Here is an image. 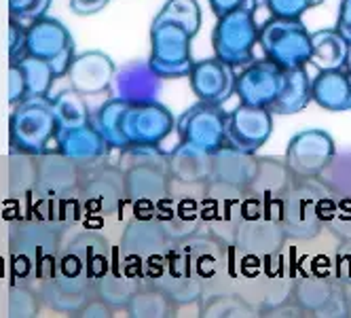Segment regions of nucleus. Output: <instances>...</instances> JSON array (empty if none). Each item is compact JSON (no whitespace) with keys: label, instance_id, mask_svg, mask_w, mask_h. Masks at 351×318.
Returning <instances> with one entry per match:
<instances>
[{"label":"nucleus","instance_id":"1","mask_svg":"<svg viewBox=\"0 0 351 318\" xmlns=\"http://www.w3.org/2000/svg\"><path fill=\"white\" fill-rule=\"evenodd\" d=\"M119 168L123 172L125 200L159 204L169 198L171 174L167 153L161 146H125Z\"/></svg>","mask_w":351,"mask_h":318},{"label":"nucleus","instance_id":"2","mask_svg":"<svg viewBox=\"0 0 351 318\" xmlns=\"http://www.w3.org/2000/svg\"><path fill=\"white\" fill-rule=\"evenodd\" d=\"M335 202L337 195L319 179H294L280 202L286 238H315L322 231Z\"/></svg>","mask_w":351,"mask_h":318},{"label":"nucleus","instance_id":"3","mask_svg":"<svg viewBox=\"0 0 351 318\" xmlns=\"http://www.w3.org/2000/svg\"><path fill=\"white\" fill-rule=\"evenodd\" d=\"M286 240L280 202L263 204L241 198L239 214L233 227V242L243 255L254 259H271L280 255Z\"/></svg>","mask_w":351,"mask_h":318},{"label":"nucleus","instance_id":"4","mask_svg":"<svg viewBox=\"0 0 351 318\" xmlns=\"http://www.w3.org/2000/svg\"><path fill=\"white\" fill-rule=\"evenodd\" d=\"M60 121L51 98H26L15 104L9 119L11 149L17 153L40 155L58 140Z\"/></svg>","mask_w":351,"mask_h":318},{"label":"nucleus","instance_id":"5","mask_svg":"<svg viewBox=\"0 0 351 318\" xmlns=\"http://www.w3.org/2000/svg\"><path fill=\"white\" fill-rule=\"evenodd\" d=\"M193 34L180 23L155 17L150 26V58L148 66L163 79H182L195 64L193 60Z\"/></svg>","mask_w":351,"mask_h":318},{"label":"nucleus","instance_id":"6","mask_svg":"<svg viewBox=\"0 0 351 318\" xmlns=\"http://www.w3.org/2000/svg\"><path fill=\"white\" fill-rule=\"evenodd\" d=\"M258 45L280 68H305L311 60V32L300 19L269 17L258 28Z\"/></svg>","mask_w":351,"mask_h":318},{"label":"nucleus","instance_id":"7","mask_svg":"<svg viewBox=\"0 0 351 318\" xmlns=\"http://www.w3.org/2000/svg\"><path fill=\"white\" fill-rule=\"evenodd\" d=\"M258 23L254 13L235 11L218 17L212 32L214 58L231 68H243L254 62V47L258 45Z\"/></svg>","mask_w":351,"mask_h":318},{"label":"nucleus","instance_id":"8","mask_svg":"<svg viewBox=\"0 0 351 318\" xmlns=\"http://www.w3.org/2000/svg\"><path fill=\"white\" fill-rule=\"evenodd\" d=\"M26 56L38 58L51 64L56 79L68 75L74 60V41L70 30L56 17H40L30 21L26 34Z\"/></svg>","mask_w":351,"mask_h":318},{"label":"nucleus","instance_id":"9","mask_svg":"<svg viewBox=\"0 0 351 318\" xmlns=\"http://www.w3.org/2000/svg\"><path fill=\"white\" fill-rule=\"evenodd\" d=\"M79 198L91 212H112L125 200L123 172L106 157L79 166Z\"/></svg>","mask_w":351,"mask_h":318},{"label":"nucleus","instance_id":"10","mask_svg":"<svg viewBox=\"0 0 351 318\" xmlns=\"http://www.w3.org/2000/svg\"><path fill=\"white\" fill-rule=\"evenodd\" d=\"M227 115L218 104L197 102L176 119V132L182 142L216 153L227 144Z\"/></svg>","mask_w":351,"mask_h":318},{"label":"nucleus","instance_id":"11","mask_svg":"<svg viewBox=\"0 0 351 318\" xmlns=\"http://www.w3.org/2000/svg\"><path fill=\"white\" fill-rule=\"evenodd\" d=\"M121 130L128 146H159L176 130V117L159 100L125 104Z\"/></svg>","mask_w":351,"mask_h":318},{"label":"nucleus","instance_id":"12","mask_svg":"<svg viewBox=\"0 0 351 318\" xmlns=\"http://www.w3.org/2000/svg\"><path fill=\"white\" fill-rule=\"evenodd\" d=\"M335 155L337 144L328 132L303 130L290 138L284 161L294 179H317Z\"/></svg>","mask_w":351,"mask_h":318},{"label":"nucleus","instance_id":"13","mask_svg":"<svg viewBox=\"0 0 351 318\" xmlns=\"http://www.w3.org/2000/svg\"><path fill=\"white\" fill-rule=\"evenodd\" d=\"M256 155L243 153L231 144H224L222 149L212 153L210 179L206 187L210 191H218L222 198H243V193L254 177Z\"/></svg>","mask_w":351,"mask_h":318},{"label":"nucleus","instance_id":"14","mask_svg":"<svg viewBox=\"0 0 351 318\" xmlns=\"http://www.w3.org/2000/svg\"><path fill=\"white\" fill-rule=\"evenodd\" d=\"M273 134V115L269 109L239 104L227 115V144L256 155Z\"/></svg>","mask_w":351,"mask_h":318},{"label":"nucleus","instance_id":"15","mask_svg":"<svg viewBox=\"0 0 351 318\" xmlns=\"http://www.w3.org/2000/svg\"><path fill=\"white\" fill-rule=\"evenodd\" d=\"M282 85L284 68L263 58L243 66L235 79V93L239 95L241 104L269 109L275 102V98L280 95Z\"/></svg>","mask_w":351,"mask_h":318},{"label":"nucleus","instance_id":"16","mask_svg":"<svg viewBox=\"0 0 351 318\" xmlns=\"http://www.w3.org/2000/svg\"><path fill=\"white\" fill-rule=\"evenodd\" d=\"M34 191L43 200H68L79 193V166L58 149L36 155Z\"/></svg>","mask_w":351,"mask_h":318},{"label":"nucleus","instance_id":"17","mask_svg":"<svg viewBox=\"0 0 351 318\" xmlns=\"http://www.w3.org/2000/svg\"><path fill=\"white\" fill-rule=\"evenodd\" d=\"M123 257L138 263H161L169 255V234L157 218H136L123 234Z\"/></svg>","mask_w":351,"mask_h":318},{"label":"nucleus","instance_id":"18","mask_svg":"<svg viewBox=\"0 0 351 318\" xmlns=\"http://www.w3.org/2000/svg\"><path fill=\"white\" fill-rule=\"evenodd\" d=\"M235 70L218 58H206L193 64L189 83L199 102L222 106L235 93Z\"/></svg>","mask_w":351,"mask_h":318},{"label":"nucleus","instance_id":"19","mask_svg":"<svg viewBox=\"0 0 351 318\" xmlns=\"http://www.w3.org/2000/svg\"><path fill=\"white\" fill-rule=\"evenodd\" d=\"M117 72L114 62L104 52H83L77 54L70 64L68 79L74 91L81 95H97L110 89Z\"/></svg>","mask_w":351,"mask_h":318},{"label":"nucleus","instance_id":"20","mask_svg":"<svg viewBox=\"0 0 351 318\" xmlns=\"http://www.w3.org/2000/svg\"><path fill=\"white\" fill-rule=\"evenodd\" d=\"M110 89L114 98L128 104L155 102L161 93V79L150 70L148 62H132L117 68Z\"/></svg>","mask_w":351,"mask_h":318},{"label":"nucleus","instance_id":"21","mask_svg":"<svg viewBox=\"0 0 351 318\" xmlns=\"http://www.w3.org/2000/svg\"><path fill=\"white\" fill-rule=\"evenodd\" d=\"M294 177L288 170L284 159L278 157H258L256 155V170L250 181L243 198L256 200L263 204H275L282 202L284 193L292 185Z\"/></svg>","mask_w":351,"mask_h":318},{"label":"nucleus","instance_id":"22","mask_svg":"<svg viewBox=\"0 0 351 318\" xmlns=\"http://www.w3.org/2000/svg\"><path fill=\"white\" fill-rule=\"evenodd\" d=\"M56 144H58V151L66 155L68 159H72L77 166L97 161L106 157V153L110 151L108 142L93 128V124L60 130Z\"/></svg>","mask_w":351,"mask_h":318},{"label":"nucleus","instance_id":"23","mask_svg":"<svg viewBox=\"0 0 351 318\" xmlns=\"http://www.w3.org/2000/svg\"><path fill=\"white\" fill-rule=\"evenodd\" d=\"M311 100L330 113L351 111V70L349 66L337 70H322L311 79Z\"/></svg>","mask_w":351,"mask_h":318},{"label":"nucleus","instance_id":"24","mask_svg":"<svg viewBox=\"0 0 351 318\" xmlns=\"http://www.w3.org/2000/svg\"><path fill=\"white\" fill-rule=\"evenodd\" d=\"M167 163L171 181L182 185H206L210 179L212 153L180 140V144L167 153Z\"/></svg>","mask_w":351,"mask_h":318},{"label":"nucleus","instance_id":"25","mask_svg":"<svg viewBox=\"0 0 351 318\" xmlns=\"http://www.w3.org/2000/svg\"><path fill=\"white\" fill-rule=\"evenodd\" d=\"M311 77L305 68H284V85L269 106L271 115H296L311 104Z\"/></svg>","mask_w":351,"mask_h":318},{"label":"nucleus","instance_id":"26","mask_svg":"<svg viewBox=\"0 0 351 318\" xmlns=\"http://www.w3.org/2000/svg\"><path fill=\"white\" fill-rule=\"evenodd\" d=\"M339 280L322 276V274H307L300 276L292 284V304L303 312V314H313L319 316L326 304L330 302L332 293L337 291Z\"/></svg>","mask_w":351,"mask_h":318},{"label":"nucleus","instance_id":"27","mask_svg":"<svg viewBox=\"0 0 351 318\" xmlns=\"http://www.w3.org/2000/svg\"><path fill=\"white\" fill-rule=\"evenodd\" d=\"M349 58H351V45L337 32V28L311 32L309 64H313L319 72L345 68L349 66Z\"/></svg>","mask_w":351,"mask_h":318},{"label":"nucleus","instance_id":"28","mask_svg":"<svg viewBox=\"0 0 351 318\" xmlns=\"http://www.w3.org/2000/svg\"><path fill=\"white\" fill-rule=\"evenodd\" d=\"M11 66L19 72L26 98H49V91H51V85L56 81L51 64L32 56H23Z\"/></svg>","mask_w":351,"mask_h":318},{"label":"nucleus","instance_id":"29","mask_svg":"<svg viewBox=\"0 0 351 318\" xmlns=\"http://www.w3.org/2000/svg\"><path fill=\"white\" fill-rule=\"evenodd\" d=\"M125 104L119 100V98H110L108 102H104L99 106L93 115H91V124L93 128L102 134V138L108 142L110 149H125L128 142H125V136H123V111H125Z\"/></svg>","mask_w":351,"mask_h":318},{"label":"nucleus","instance_id":"30","mask_svg":"<svg viewBox=\"0 0 351 318\" xmlns=\"http://www.w3.org/2000/svg\"><path fill=\"white\" fill-rule=\"evenodd\" d=\"M53 100V109L60 121V130H70V128H79L91 124V113L85 102V98L74 91V89H64L60 91Z\"/></svg>","mask_w":351,"mask_h":318},{"label":"nucleus","instance_id":"31","mask_svg":"<svg viewBox=\"0 0 351 318\" xmlns=\"http://www.w3.org/2000/svg\"><path fill=\"white\" fill-rule=\"evenodd\" d=\"M337 198L351 200V153L335 155L328 168L317 177Z\"/></svg>","mask_w":351,"mask_h":318},{"label":"nucleus","instance_id":"32","mask_svg":"<svg viewBox=\"0 0 351 318\" xmlns=\"http://www.w3.org/2000/svg\"><path fill=\"white\" fill-rule=\"evenodd\" d=\"M157 17L180 23L193 36H197L199 28H202V7L197 0H167Z\"/></svg>","mask_w":351,"mask_h":318},{"label":"nucleus","instance_id":"33","mask_svg":"<svg viewBox=\"0 0 351 318\" xmlns=\"http://www.w3.org/2000/svg\"><path fill=\"white\" fill-rule=\"evenodd\" d=\"M169 297L159 288V286H150V288H136L134 295L128 302V308L134 316H165Z\"/></svg>","mask_w":351,"mask_h":318},{"label":"nucleus","instance_id":"34","mask_svg":"<svg viewBox=\"0 0 351 318\" xmlns=\"http://www.w3.org/2000/svg\"><path fill=\"white\" fill-rule=\"evenodd\" d=\"M204 314L208 316H256L258 312H254L252 306L237 295H220L206 304Z\"/></svg>","mask_w":351,"mask_h":318},{"label":"nucleus","instance_id":"35","mask_svg":"<svg viewBox=\"0 0 351 318\" xmlns=\"http://www.w3.org/2000/svg\"><path fill=\"white\" fill-rule=\"evenodd\" d=\"M324 227H328L343 242H351V200L337 198L328 216H326Z\"/></svg>","mask_w":351,"mask_h":318},{"label":"nucleus","instance_id":"36","mask_svg":"<svg viewBox=\"0 0 351 318\" xmlns=\"http://www.w3.org/2000/svg\"><path fill=\"white\" fill-rule=\"evenodd\" d=\"M51 0H9L11 19L17 21H36L47 15Z\"/></svg>","mask_w":351,"mask_h":318},{"label":"nucleus","instance_id":"37","mask_svg":"<svg viewBox=\"0 0 351 318\" xmlns=\"http://www.w3.org/2000/svg\"><path fill=\"white\" fill-rule=\"evenodd\" d=\"M265 5L271 17H284V19H300V15L313 7L311 0H265Z\"/></svg>","mask_w":351,"mask_h":318},{"label":"nucleus","instance_id":"38","mask_svg":"<svg viewBox=\"0 0 351 318\" xmlns=\"http://www.w3.org/2000/svg\"><path fill=\"white\" fill-rule=\"evenodd\" d=\"M26 34H28V26H23V23L17 19L9 21V60H11V64L26 56Z\"/></svg>","mask_w":351,"mask_h":318},{"label":"nucleus","instance_id":"39","mask_svg":"<svg viewBox=\"0 0 351 318\" xmlns=\"http://www.w3.org/2000/svg\"><path fill=\"white\" fill-rule=\"evenodd\" d=\"M263 3L265 0H210V7H212L216 17H222V15H229L235 11L256 13Z\"/></svg>","mask_w":351,"mask_h":318},{"label":"nucleus","instance_id":"40","mask_svg":"<svg viewBox=\"0 0 351 318\" xmlns=\"http://www.w3.org/2000/svg\"><path fill=\"white\" fill-rule=\"evenodd\" d=\"M337 32L351 45V0H341L339 19H337Z\"/></svg>","mask_w":351,"mask_h":318},{"label":"nucleus","instance_id":"41","mask_svg":"<svg viewBox=\"0 0 351 318\" xmlns=\"http://www.w3.org/2000/svg\"><path fill=\"white\" fill-rule=\"evenodd\" d=\"M108 3L110 0H70V9H72V13L85 17V15L102 11Z\"/></svg>","mask_w":351,"mask_h":318},{"label":"nucleus","instance_id":"42","mask_svg":"<svg viewBox=\"0 0 351 318\" xmlns=\"http://www.w3.org/2000/svg\"><path fill=\"white\" fill-rule=\"evenodd\" d=\"M339 255V278L351 284V242H345V247L337 253Z\"/></svg>","mask_w":351,"mask_h":318},{"label":"nucleus","instance_id":"43","mask_svg":"<svg viewBox=\"0 0 351 318\" xmlns=\"http://www.w3.org/2000/svg\"><path fill=\"white\" fill-rule=\"evenodd\" d=\"M322 3H324V0H311V5H313V7H317V5H322Z\"/></svg>","mask_w":351,"mask_h":318},{"label":"nucleus","instance_id":"44","mask_svg":"<svg viewBox=\"0 0 351 318\" xmlns=\"http://www.w3.org/2000/svg\"><path fill=\"white\" fill-rule=\"evenodd\" d=\"M349 314H351V284H349Z\"/></svg>","mask_w":351,"mask_h":318},{"label":"nucleus","instance_id":"45","mask_svg":"<svg viewBox=\"0 0 351 318\" xmlns=\"http://www.w3.org/2000/svg\"><path fill=\"white\" fill-rule=\"evenodd\" d=\"M349 70H351V58H349Z\"/></svg>","mask_w":351,"mask_h":318}]
</instances>
